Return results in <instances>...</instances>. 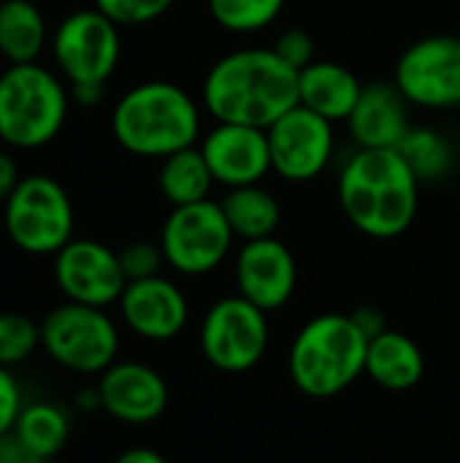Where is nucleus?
Wrapping results in <instances>:
<instances>
[{"label": "nucleus", "instance_id": "obj_1", "mask_svg": "<svg viewBox=\"0 0 460 463\" xmlns=\"http://www.w3.org/2000/svg\"><path fill=\"white\" fill-rule=\"evenodd\" d=\"M198 100L211 122L266 130L298 106V71L271 46H239L209 65Z\"/></svg>", "mask_w": 460, "mask_h": 463}, {"label": "nucleus", "instance_id": "obj_2", "mask_svg": "<svg viewBox=\"0 0 460 463\" xmlns=\"http://www.w3.org/2000/svg\"><path fill=\"white\" fill-rule=\"evenodd\" d=\"M420 187L399 149L355 146L336 171V203L344 220L374 241H393L415 225Z\"/></svg>", "mask_w": 460, "mask_h": 463}, {"label": "nucleus", "instance_id": "obj_3", "mask_svg": "<svg viewBox=\"0 0 460 463\" xmlns=\"http://www.w3.org/2000/svg\"><path fill=\"white\" fill-rule=\"evenodd\" d=\"M201 100L176 81L152 79L130 87L111 109V136L117 144L146 160H163L195 146L203 136Z\"/></svg>", "mask_w": 460, "mask_h": 463}, {"label": "nucleus", "instance_id": "obj_4", "mask_svg": "<svg viewBox=\"0 0 460 463\" xmlns=\"http://www.w3.org/2000/svg\"><path fill=\"white\" fill-rule=\"evenodd\" d=\"M369 339L350 315L323 312L306 320L287 355L293 385L309 399H333L366 374Z\"/></svg>", "mask_w": 460, "mask_h": 463}, {"label": "nucleus", "instance_id": "obj_5", "mask_svg": "<svg viewBox=\"0 0 460 463\" xmlns=\"http://www.w3.org/2000/svg\"><path fill=\"white\" fill-rule=\"evenodd\" d=\"M68 117V92L60 79L35 65H11L0 76V138L16 149L49 144Z\"/></svg>", "mask_w": 460, "mask_h": 463}, {"label": "nucleus", "instance_id": "obj_6", "mask_svg": "<svg viewBox=\"0 0 460 463\" xmlns=\"http://www.w3.org/2000/svg\"><path fill=\"white\" fill-rule=\"evenodd\" d=\"M46 355L76 374H103L119 355V328L106 309L65 301L41 323Z\"/></svg>", "mask_w": 460, "mask_h": 463}, {"label": "nucleus", "instance_id": "obj_7", "mask_svg": "<svg viewBox=\"0 0 460 463\" xmlns=\"http://www.w3.org/2000/svg\"><path fill=\"white\" fill-rule=\"evenodd\" d=\"M157 241L168 269L182 277H206L228 260L236 236L220 201L206 198L187 206H171Z\"/></svg>", "mask_w": 460, "mask_h": 463}, {"label": "nucleus", "instance_id": "obj_8", "mask_svg": "<svg viewBox=\"0 0 460 463\" xmlns=\"http://www.w3.org/2000/svg\"><path fill=\"white\" fill-rule=\"evenodd\" d=\"M5 233L30 255H57L73 239V203L49 176H27L5 201Z\"/></svg>", "mask_w": 460, "mask_h": 463}, {"label": "nucleus", "instance_id": "obj_9", "mask_svg": "<svg viewBox=\"0 0 460 463\" xmlns=\"http://www.w3.org/2000/svg\"><path fill=\"white\" fill-rule=\"evenodd\" d=\"M268 312L258 309L239 293L214 301L198 331V345L209 366L225 374L255 369L268 350Z\"/></svg>", "mask_w": 460, "mask_h": 463}, {"label": "nucleus", "instance_id": "obj_10", "mask_svg": "<svg viewBox=\"0 0 460 463\" xmlns=\"http://www.w3.org/2000/svg\"><path fill=\"white\" fill-rule=\"evenodd\" d=\"M390 79L412 109H460V35L434 33L412 41L399 54Z\"/></svg>", "mask_w": 460, "mask_h": 463}, {"label": "nucleus", "instance_id": "obj_11", "mask_svg": "<svg viewBox=\"0 0 460 463\" xmlns=\"http://www.w3.org/2000/svg\"><path fill=\"white\" fill-rule=\"evenodd\" d=\"M271 149V174L287 184H309L328 174L339 152L336 125L306 106L290 109L266 128Z\"/></svg>", "mask_w": 460, "mask_h": 463}, {"label": "nucleus", "instance_id": "obj_12", "mask_svg": "<svg viewBox=\"0 0 460 463\" xmlns=\"http://www.w3.org/2000/svg\"><path fill=\"white\" fill-rule=\"evenodd\" d=\"M52 49L70 87H81V84L106 87L122 54L119 24L111 22L98 8H81L60 22Z\"/></svg>", "mask_w": 460, "mask_h": 463}, {"label": "nucleus", "instance_id": "obj_13", "mask_svg": "<svg viewBox=\"0 0 460 463\" xmlns=\"http://www.w3.org/2000/svg\"><path fill=\"white\" fill-rule=\"evenodd\" d=\"M54 282L68 301L98 309L119 304L127 288L119 252L95 239H70L54 255Z\"/></svg>", "mask_w": 460, "mask_h": 463}, {"label": "nucleus", "instance_id": "obj_14", "mask_svg": "<svg viewBox=\"0 0 460 463\" xmlns=\"http://www.w3.org/2000/svg\"><path fill=\"white\" fill-rule=\"evenodd\" d=\"M236 293L263 312H277L290 304L298 288V263L293 250L277 239L241 241L233 255Z\"/></svg>", "mask_w": 460, "mask_h": 463}, {"label": "nucleus", "instance_id": "obj_15", "mask_svg": "<svg viewBox=\"0 0 460 463\" xmlns=\"http://www.w3.org/2000/svg\"><path fill=\"white\" fill-rule=\"evenodd\" d=\"M198 149L222 190L263 184L271 176V149L263 128L214 122L203 130Z\"/></svg>", "mask_w": 460, "mask_h": 463}, {"label": "nucleus", "instance_id": "obj_16", "mask_svg": "<svg viewBox=\"0 0 460 463\" xmlns=\"http://www.w3.org/2000/svg\"><path fill=\"white\" fill-rule=\"evenodd\" d=\"M95 391L100 410L127 426L155 423L168 407V385L163 374L138 361L111 364L100 374Z\"/></svg>", "mask_w": 460, "mask_h": 463}, {"label": "nucleus", "instance_id": "obj_17", "mask_svg": "<svg viewBox=\"0 0 460 463\" xmlns=\"http://www.w3.org/2000/svg\"><path fill=\"white\" fill-rule=\"evenodd\" d=\"M119 315L136 336L146 342H171L187 328L190 304L174 279L157 274L127 282L119 298Z\"/></svg>", "mask_w": 460, "mask_h": 463}, {"label": "nucleus", "instance_id": "obj_18", "mask_svg": "<svg viewBox=\"0 0 460 463\" xmlns=\"http://www.w3.org/2000/svg\"><path fill=\"white\" fill-rule=\"evenodd\" d=\"M344 128L361 149H399L415 128L412 103L401 95L393 79L366 81Z\"/></svg>", "mask_w": 460, "mask_h": 463}, {"label": "nucleus", "instance_id": "obj_19", "mask_svg": "<svg viewBox=\"0 0 460 463\" xmlns=\"http://www.w3.org/2000/svg\"><path fill=\"white\" fill-rule=\"evenodd\" d=\"M363 84L366 81H361V76L347 62L317 57L304 71H298V103L339 125L352 114Z\"/></svg>", "mask_w": 460, "mask_h": 463}, {"label": "nucleus", "instance_id": "obj_20", "mask_svg": "<svg viewBox=\"0 0 460 463\" xmlns=\"http://www.w3.org/2000/svg\"><path fill=\"white\" fill-rule=\"evenodd\" d=\"M423 374H426V355L412 336L388 328L385 334L369 342L366 377L374 385L390 393H404L420 385Z\"/></svg>", "mask_w": 460, "mask_h": 463}, {"label": "nucleus", "instance_id": "obj_21", "mask_svg": "<svg viewBox=\"0 0 460 463\" xmlns=\"http://www.w3.org/2000/svg\"><path fill=\"white\" fill-rule=\"evenodd\" d=\"M220 206L228 217V225L236 241H255L277 236L282 225V203L263 184H247L225 190Z\"/></svg>", "mask_w": 460, "mask_h": 463}, {"label": "nucleus", "instance_id": "obj_22", "mask_svg": "<svg viewBox=\"0 0 460 463\" xmlns=\"http://www.w3.org/2000/svg\"><path fill=\"white\" fill-rule=\"evenodd\" d=\"M214 187H217L214 176H211L198 144L160 160L157 190L171 206H187V203L206 201V198H211Z\"/></svg>", "mask_w": 460, "mask_h": 463}, {"label": "nucleus", "instance_id": "obj_23", "mask_svg": "<svg viewBox=\"0 0 460 463\" xmlns=\"http://www.w3.org/2000/svg\"><path fill=\"white\" fill-rule=\"evenodd\" d=\"M46 43V22L30 0L0 3V54L11 65L35 62Z\"/></svg>", "mask_w": 460, "mask_h": 463}, {"label": "nucleus", "instance_id": "obj_24", "mask_svg": "<svg viewBox=\"0 0 460 463\" xmlns=\"http://www.w3.org/2000/svg\"><path fill=\"white\" fill-rule=\"evenodd\" d=\"M14 434L38 456L54 458L70 437V420L62 407L49 402H35L22 407Z\"/></svg>", "mask_w": 460, "mask_h": 463}, {"label": "nucleus", "instance_id": "obj_25", "mask_svg": "<svg viewBox=\"0 0 460 463\" xmlns=\"http://www.w3.org/2000/svg\"><path fill=\"white\" fill-rule=\"evenodd\" d=\"M399 152L423 184L445 179L455 165V149L450 138L428 125H415Z\"/></svg>", "mask_w": 460, "mask_h": 463}, {"label": "nucleus", "instance_id": "obj_26", "mask_svg": "<svg viewBox=\"0 0 460 463\" xmlns=\"http://www.w3.org/2000/svg\"><path fill=\"white\" fill-rule=\"evenodd\" d=\"M287 0H206L209 19L230 35H255L279 22Z\"/></svg>", "mask_w": 460, "mask_h": 463}, {"label": "nucleus", "instance_id": "obj_27", "mask_svg": "<svg viewBox=\"0 0 460 463\" xmlns=\"http://www.w3.org/2000/svg\"><path fill=\"white\" fill-rule=\"evenodd\" d=\"M41 347V326L22 312H0V366L14 369Z\"/></svg>", "mask_w": 460, "mask_h": 463}, {"label": "nucleus", "instance_id": "obj_28", "mask_svg": "<svg viewBox=\"0 0 460 463\" xmlns=\"http://www.w3.org/2000/svg\"><path fill=\"white\" fill-rule=\"evenodd\" d=\"M174 3L176 0H95V8L119 27H141L165 16Z\"/></svg>", "mask_w": 460, "mask_h": 463}, {"label": "nucleus", "instance_id": "obj_29", "mask_svg": "<svg viewBox=\"0 0 460 463\" xmlns=\"http://www.w3.org/2000/svg\"><path fill=\"white\" fill-rule=\"evenodd\" d=\"M119 263H122L127 282H138V279L157 277L165 266V255L160 250V241L141 239V241H130L119 250Z\"/></svg>", "mask_w": 460, "mask_h": 463}, {"label": "nucleus", "instance_id": "obj_30", "mask_svg": "<svg viewBox=\"0 0 460 463\" xmlns=\"http://www.w3.org/2000/svg\"><path fill=\"white\" fill-rule=\"evenodd\" d=\"M271 49L296 71H304L309 62L317 60V41L314 35L301 27V24H293V27H285L279 30V35L274 38Z\"/></svg>", "mask_w": 460, "mask_h": 463}, {"label": "nucleus", "instance_id": "obj_31", "mask_svg": "<svg viewBox=\"0 0 460 463\" xmlns=\"http://www.w3.org/2000/svg\"><path fill=\"white\" fill-rule=\"evenodd\" d=\"M22 391L16 377L11 374V369L0 366V437L14 431L19 412H22Z\"/></svg>", "mask_w": 460, "mask_h": 463}, {"label": "nucleus", "instance_id": "obj_32", "mask_svg": "<svg viewBox=\"0 0 460 463\" xmlns=\"http://www.w3.org/2000/svg\"><path fill=\"white\" fill-rule=\"evenodd\" d=\"M350 317L355 320V326L363 331V336H366L369 342L388 331V317H385V312H382L380 307H374V304H363V307L352 309Z\"/></svg>", "mask_w": 460, "mask_h": 463}, {"label": "nucleus", "instance_id": "obj_33", "mask_svg": "<svg viewBox=\"0 0 460 463\" xmlns=\"http://www.w3.org/2000/svg\"><path fill=\"white\" fill-rule=\"evenodd\" d=\"M0 463H49V458L30 450L14 431L0 437Z\"/></svg>", "mask_w": 460, "mask_h": 463}, {"label": "nucleus", "instance_id": "obj_34", "mask_svg": "<svg viewBox=\"0 0 460 463\" xmlns=\"http://www.w3.org/2000/svg\"><path fill=\"white\" fill-rule=\"evenodd\" d=\"M22 182L19 176V165L8 152H0V203L8 201V195L16 190V184Z\"/></svg>", "mask_w": 460, "mask_h": 463}, {"label": "nucleus", "instance_id": "obj_35", "mask_svg": "<svg viewBox=\"0 0 460 463\" xmlns=\"http://www.w3.org/2000/svg\"><path fill=\"white\" fill-rule=\"evenodd\" d=\"M114 463H168V461H165L157 450H152V448H130V450L119 453Z\"/></svg>", "mask_w": 460, "mask_h": 463}, {"label": "nucleus", "instance_id": "obj_36", "mask_svg": "<svg viewBox=\"0 0 460 463\" xmlns=\"http://www.w3.org/2000/svg\"><path fill=\"white\" fill-rule=\"evenodd\" d=\"M73 98L81 106H95V103L103 100V84H81V87H73Z\"/></svg>", "mask_w": 460, "mask_h": 463}]
</instances>
